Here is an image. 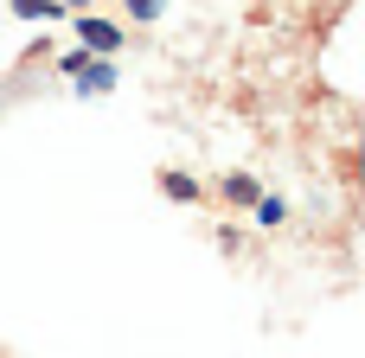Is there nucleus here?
I'll return each instance as SVG.
<instances>
[{"label":"nucleus","mask_w":365,"mask_h":358,"mask_svg":"<svg viewBox=\"0 0 365 358\" xmlns=\"http://www.w3.org/2000/svg\"><path fill=\"white\" fill-rule=\"evenodd\" d=\"M83 45H90V51H115V45H122V32H115V26H103V19H83Z\"/></svg>","instance_id":"1"},{"label":"nucleus","mask_w":365,"mask_h":358,"mask_svg":"<svg viewBox=\"0 0 365 358\" xmlns=\"http://www.w3.org/2000/svg\"><path fill=\"white\" fill-rule=\"evenodd\" d=\"M128 6H135V13H141V19H148V13H154V6H160V0H128Z\"/></svg>","instance_id":"2"}]
</instances>
